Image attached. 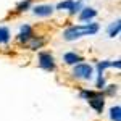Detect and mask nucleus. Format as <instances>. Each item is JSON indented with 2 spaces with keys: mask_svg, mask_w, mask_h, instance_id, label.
<instances>
[{
  "mask_svg": "<svg viewBox=\"0 0 121 121\" xmlns=\"http://www.w3.org/2000/svg\"><path fill=\"white\" fill-rule=\"evenodd\" d=\"M97 31H99V24H95V23H89L86 26H71L63 32V37H65V40H74L82 36L95 34Z\"/></svg>",
  "mask_w": 121,
  "mask_h": 121,
  "instance_id": "nucleus-1",
  "label": "nucleus"
},
{
  "mask_svg": "<svg viewBox=\"0 0 121 121\" xmlns=\"http://www.w3.org/2000/svg\"><path fill=\"white\" fill-rule=\"evenodd\" d=\"M94 74V68L87 63H78L74 65V69H73V76L76 79H84V81H89L92 79Z\"/></svg>",
  "mask_w": 121,
  "mask_h": 121,
  "instance_id": "nucleus-2",
  "label": "nucleus"
},
{
  "mask_svg": "<svg viewBox=\"0 0 121 121\" xmlns=\"http://www.w3.org/2000/svg\"><path fill=\"white\" fill-rule=\"evenodd\" d=\"M39 66L45 71H53L55 69V60L48 52H40L39 53Z\"/></svg>",
  "mask_w": 121,
  "mask_h": 121,
  "instance_id": "nucleus-3",
  "label": "nucleus"
},
{
  "mask_svg": "<svg viewBox=\"0 0 121 121\" xmlns=\"http://www.w3.org/2000/svg\"><path fill=\"white\" fill-rule=\"evenodd\" d=\"M89 105H91L97 113H102L103 112V107H105L103 95H99V97H95V99H91V100H89Z\"/></svg>",
  "mask_w": 121,
  "mask_h": 121,
  "instance_id": "nucleus-4",
  "label": "nucleus"
},
{
  "mask_svg": "<svg viewBox=\"0 0 121 121\" xmlns=\"http://www.w3.org/2000/svg\"><path fill=\"white\" fill-rule=\"evenodd\" d=\"M34 13L37 16H50L53 13V7H50V5H37L34 8Z\"/></svg>",
  "mask_w": 121,
  "mask_h": 121,
  "instance_id": "nucleus-5",
  "label": "nucleus"
},
{
  "mask_svg": "<svg viewBox=\"0 0 121 121\" xmlns=\"http://www.w3.org/2000/svg\"><path fill=\"white\" fill-rule=\"evenodd\" d=\"M32 37V31H31V26L29 24H24L21 26V31H19V40L21 42H26Z\"/></svg>",
  "mask_w": 121,
  "mask_h": 121,
  "instance_id": "nucleus-6",
  "label": "nucleus"
},
{
  "mask_svg": "<svg viewBox=\"0 0 121 121\" xmlns=\"http://www.w3.org/2000/svg\"><path fill=\"white\" fill-rule=\"evenodd\" d=\"M63 60H65V63H68V65H76V63L81 61V56L78 55V53H74V52H68V53H65Z\"/></svg>",
  "mask_w": 121,
  "mask_h": 121,
  "instance_id": "nucleus-7",
  "label": "nucleus"
},
{
  "mask_svg": "<svg viewBox=\"0 0 121 121\" xmlns=\"http://www.w3.org/2000/svg\"><path fill=\"white\" fill-rule=\"evenodd\" d=\"M95 15H97V11L94 8H84L81 11V15H79V19L81 21H87V19H92Z\"/></svg>",
  "mask_w": 121,
  "mask_h": 121,
  "instance_id": "nucleus-8",
  "label": "nucleus"
},
{
  "mask_svg": "<svg viewBox=\"0 0 121 121\" xmlns=\"http://www.w3.org/2000/svg\"><path fill=\"white\" fill-rule=\"evenodd\" d=\"M99 95H103L102 92H95V91H81L79 97L81 99H86V100H91V99H95Z\"/></svg>",
  "mask_w": 121,
  "mask_h": 121,
  "instance_id": "nucleus-9",
  "label": "nucleus"
},
{
  "mask_svg": "<svg viewBox=\"0 0 121 121\" xmlns=\"http://www.w3.org/2000/svg\"><path fill=\"white\" fill-rule=\"evenodd\" d=\"M121 108L120 105H115V107H112L110 108V118H112V121H121Z\"/></svg>",
  "mask_w": 121,
  "mask_h": 121,
  "instance_id": "nucleus-10",
  "label": "nucleus"
},
{
  "mask_svg": "<svg viewBox=\"0 0 121 121\" xmlns=\"http://www.w3.org/2000/svg\"><path fill=\"white\" fill-rule=\"evenodd\" d=\"M8 40H10V31H8V28L0 26V44H7Z\"/></svg>",
  "mask_w": 121,
  "mask_h": 121,
  "instance_id": "nucleus-11",
  "label": "nucleus"
},
{
  "mask_svg": "<svg viewBox=\"0 0 121 121\" xmlns=\"http://www.w3.org/2000/svg\"><path fill=\"white\" fill-rule=\"evenodd\" d=\"M118 32H120V19H116L112 26L108 28V36L110 37H115V36H118Z\"/></svg>",
  "mask_w": 121,
  "mask_h": 121,
  "instance_id": "nucleus-12",
  "label": "nucleus"
},
{
  "mask_svg": "<svg viewBox=\"0 0 121 121\" xmlns=\"http://www.w3.org/2000/svg\"><path fill=\"white\" fill-rule=\"evenodd\" d=\"M73 5H74V0H65V2H60V3L56 5V8L58 10H69V11H71Z\"/></svg>",
  "mask_w": 121,
  "mask_h": 121,
  "instance_id": "nucleus-13",
  "label": "nucleus"
},
{
  "mask_svg": "<svg viewBox=\"0 0 121 121\" xmlns=\"http://www.w3.org/2000/svg\"><path fill=\"white\" fill-rule=\"evenodd\" d=\"M108 66H112V63L110 61H100L99 65H97V71H99V76H102L103 74V71L108 68Z\"/></svg>",
  "mask_w": 121,
  "mask_h": 121,
  "instance_id": "nucleus-14",
  "label": "nucleus"
},
{
  "mask_svg": "<svg viewBox=\"0 0 121 121\" xmlns=\"http://www.w3.org/2000/svg\"><path fill=\"white\" fill-rule=\"evenodd\" d=\"M44 44V40L42 39H32V42L29 44V48H32V50H36V48H39V47Z\"/></svg>",
  "mask_w": 121,
  "mask_h": 121,
  "instance_id": "nucleus-15",
  "label": "nucleus"
},
{
  "mask_svg": "<svg viewBox=\"0 0 121 121\" xmlns=\"http://www.w3.org/2000/svg\"><path fill=\"white\" fill-rule=\"evenodd\" d=\"M29 7H31V0H24V2H21L18 7H16V10L18 11H23V10H28Z\"/></svg>",
  "mask_w": 121,
  "mask_h": 121,
  "instance_id": "nucleus-16",
  "label": "nucleus"
},
{
  "mask_svg": "<svg viewBox=\"0 0 121 121\" xmlns=\"http://www.w3.org/2000/svg\"><path fill=\"white\" fill-rule=\"evenodd\" d=\"M81 8H82V2H81V0H78V2H74V5H73V8H71L69 13H71V15H74L76 11H79Z\"/></svg>",
  "mask_w": 121,
  "mask_h": 121,
  "instance_id": "nucleus-17",
  "label": "nucleus"
},
{
  "mask_svg": "<svg viewBox=\"0 0 121 121\" xmlns=\"http://www.w3.org/2000/svg\"><path fill=\"white\" fill-rule=\"evenodd\" d=\"M97 89L99 91H103L105 89V78H103V74L99 76V79H97Z\"/></svg>",
  "mask_w": 121,
  "mask_h": 121,
  "instance_id": "nucleus-18",
  "label": "nucleus"
},
{
  "mask_svg": "<svg viewBox=\"0 0 121 121\" xmlns=\"http://www.w3.org/2000/svg\"><path fill=\"white\" fill-rule=\"evenodd\" d=\"M116 87H118V86H108V87H105V94H107V95H115L116 91H118Z\"/></svg>",
  "mask_w": 121,
  "mask_h": 121,
  "instance_id": "nucleus-19",
  "label": "nucleus"
},
{
  "mask_svg": "<svg viewBox=\"0 0 121 121\" xmlns=\"http://www.w3.org/2000/svg\"><path fill=\"white\" fill-rule=\"evenodd\" d=\"M112 66H115V68H116V69H120L121 63H120V61H118V60H116V61H113V63H112Z\"/></svg>",
  "mask_w": 121,
  "mask_h": 121,
  "instance_id": "nucleus-20",
  "label": "nucleus"
}]
</instances>
